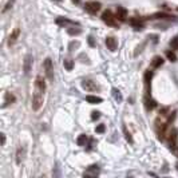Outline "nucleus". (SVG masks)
I'll return each mask as SVG.
<instances>
[{
  "label": "nucleus",
  "instance_id": "5",
  "mask_svg": "<svg viewBox=\"0 0 178 178\" xmlns=\"http://www.w3.org/2000/svg\"><path fill=\"white\" fill-rule=\"evenodd\" d=\"M43 67H44V70H46V75H47V78H48L50 80H52L54 79V67H52V60L51 58H47L44 60V63H43Z\"/></svg>",
  "mask_w": 178,
  "mask_h": 178
},
{
  "label": "nucleus",
  "instance_id": "16",
  "mask_svg": "<svg viewBox=\"0 0 178 178\" xmlns=\"http://www.w3.org/2000/svg\"><path fill=\"white\" fill-rule=\"evenodd\" d=\"M153 18L154 19H173L174 16L169 15V13H165V12H158V13H154Z\"/></svg>",
  "mask_w": 178,
  "mask_h": 178
},
{
  "label": "nucleus",
  "instance_id": "27",
  "mask_svg": "<svg viewBox=\"0 0 178 178\" xmlns=\"http://www.w3.org/2000/svg\"><path fill=\"white\" fill-rule=\"evenodd\" d=\"M95 131H96V133H103V131H105V125L96 126V127H95Z\"/></svg>",
  "mask_w": 178,
  "mask_h": 178
},
{
  "label": "nucleus",
  "instance_id": "3",
  "mask_svg": "<svg viewBox=\"0 0 178 178\" xmlns=\"http://www.w3.org/2000/svg\"><path fill=\"white\" fill-rule=\"evenodd\" d=\"M82 87L86 90V91H90V92H92V91H99L100 90V87L96 85L94 80H90V79H85L82 82Z\"/></svg>",
  "mask_w": 178,
  "mask_h": 178
},
{
  "label": "nucleus",
  "instance_id": "7",
  "mask_svg": "<svg viewBox=\"0 0 178 178\" xmlns=\"http://www.w3.org/2000/svg\"><path fill=\"white\" fill-rule=\"evenodd\" d=\"M117 19L119 20V22H125L126 18H127V11L126 8H123V7H117V13H115Z\"/></svg>",
  "mask_w": 178,
  "mask_h": 178
},
{
  "label": "nucleus",
  "instance_id": "17",
  "mask_svg": "<svg viewBox=\"0 0 178 178\" xmlns=\"http://www.w3.org/2000/svg\"><path fill=\"white\" fill-rule=\"evenodd\" d=\"M15 96L12 95L11 92H7L5 95H4V106H7V105H9V103H13L15 102Z\"/></svg>",
  "mask_w": 178,
  "mask_h": 178
},
{
  "label": "nucleus",
  "instance_id": "29",
  "mask_svg": "<svg viewBox=\"0 0 178 178\" xmlns=\"http://www.w3.org/2000/svg\"><path fill=\"white\" fill-rule=\"evenodd\" d=\"M5 143V134H2V145Z\"/></svg>",
  "mask_w": 178,
  "mask_h": 178
},
{
  "label": "nucleus",
  "instance_id": "23",
  "mask_svg": "<svg viewBox=\"0 0 178 178\" xmlns=\"http://www.w3.org/2000/svg\"><path fill=\"white\" fill-rule=\"evenodd\" d=\"M67 32H68V33H70V35H79V33H80V32H82V31H80V28H76V30L68 28V30H67Z\"/></svg>",
  "mask_w": 178,
  "mask_h": 178
},
{
  "label": "nucleus",
  "instance_id": "26",
  "mask_svg": "<svg viewBox=\"0 0 178 178\" xmlns=\"http://www.w3.org/2000/svg\"><path fill=\"white\" fill-rule=\"evenodd\" d=\"M99 117H100V113H99V111H92V113H91V119H92V120L98 119Z\"/></svg>",
  "mask_w": 178,
  "mask_h": 178
},
{
  "label": "nucleus",
  "instance_id": "6",
  "mask_svg": "<svg viewBox=\"0 0 178 178\" xmlns=\"http://www.w3.org/2000/svg\"><path fill=\"white\" fill-rule=\"evenodd\" d=\"M106 46H107V48H109L111 52L117 51V47H118L117 39L114 38V36H107V38H106Z\"/></svg>",
  "mask_w": 178,
  "mask_h": 178
},
{
  "label": "nucleus",
  "instance_id": "14",
  "mask_svg": "<svg viewBox=\"0 0 178 178\" xmlns=\"http://www.w3.org/2000/svg\"><path fill=\"white\" fill-rule=\"evenodd\" d=\"M163 65V59L161 58V56H154L153 60H152V67L153 68H158Z\"/></svg>",
  "mask_w": 178,
  "mask_h": 178
},
{
  "label": "nucleus",
  "instance_id": "18",
  "mask_svg": "<svg viewBox=\"0 0 178 178\" xmlns=\"http://www.w3.org/2000/svg\"><path fill=\"white\" fill-rule=\"evenodd\" d=\"M87 142V135L86 134H80V137L78 138V141H76V143H78L79 146H85Z\"/></svg>",
  "mask_w": 178,
  "mask_h": 178
},
{
  "label": "nucleus",
  "instance_id": "4",
  "mask_svg": "<svg viewBox=\"0 0 178 178\" xmlns=\"http://www.w3.org/2000/svg\"><path fill=\"white\" fill-rule=\"evenodd\" d=\"M85 9L89 13H91V15H95L96 12L100 9V3L99 2H87L86 4H85Z\"/></svg>",
  "mask_w": 178,
  "mask_h": 178
},
{
  "label": "nucleus",
  "instance_id": "30",
  "mask_svg": "<svg viewBox=\"0 0 178 178\" xmlns=\"http://www.w3.org/2000/svg\"><path fill=\"white\" fill-rule=\"evenodd\" d=\"M72 2H75V3H79V0H72Z\"/></svg>",
  "mask_w": 178,
  "mask_h": 178
},
{
  "label": "nucleus",
  "instance_id": "24",
  "mask_svg": "<svg viewBox=\"0 0 178 178\" xmlns=\"http://www.w3.org/2000/svg\"><path fill=\"white\" fill-rule=\"evenodd\" d=\"M13 2H15V0H9V2L5 4V7H4V8H3V11H2V12L4 13L5 11H8V9H9V8H11V7L13 5Z\"/></svg>",
  "mask_w": 178,
  "mask_h": 178
},
{
  "label": "nucleus",
  "instance_id": "11",
  "mask_svg": "<svg viewBox=\"0 0 178 178\" xmlns=\"http://www.w3.org/2000/svg\"><path fill=\"white\" fill-rule=\"evenodd\" d=\"M130 24H131L135 30H142L143 28V20L139 18H133V19H130Z\"/></svg>",
  "mask_w": 178,
  "mask_h": 178
},
{
  "label": "nucleus",
  "instance_id": "28",
  "mask_svg": "<svg viewBox=\"0 0 178 178\" xmlns=\"http://www.w3.org/2000/svg\"><path fill=\"white\" fill-rule=\"evenodd\" d=\"M89 43H90V46H94V38L92 36H90L89 38Z\"/></svg>",
  "mask_w": 178,
  "mask_h": 178
},
{
  "label": "nucleus",
  "instance_id": "9",
  "mask_svg": "<svg viewBox=\"0 0 178 178\" xmlns=\"http://www.w3.org/2000/svg\"><path fill=\"white\" fill-rule=\"evenodd\" d=\"M153 78V71L147 70L143 75V80H145V86H146V94H149V87H150V80Z\"/></svg>",
  "mask_w": 178,
  "mask_h": 178
},
{
  "label": "nucleus",
  "instance_id": "15",
  "mask_svg": "<svg viewBox=\"0 0 178 178\" xmlns=\"http://www.w3.org/2000/svg\"><path fill=\"white\" fill-rule=\"evenodd\" d=\"M86 100L89 103H91V105H96V103L102 102V98H99V96H95V95H87L86 96Z\"/></svg>",
  "mask_w": 178,
  "mask_h": 178
},
{
  "label": "nucleus",
  "instance_id": "31",
  "mask_svg": "<svg viewBox=\"0 0 178 178\" xmlns=\"http://www.w3.org/2000/svg\"><path fill=\"white\" fill-rule=\"evenodd\" d=\"M177 9H178V8H177Z\"/></svg>",
  "mask_w": 178,
  "mask_h": 178
},
{
  "label": "nucleus",
  "instance_id": "12",
  "mask_svg": "<svg viewBox=\"0 0 178 178\" xmlns=\"http://www.w3.org/2000/svg\"><path fill=\"white\" fill-rule=\"evenodd\" d=\"M19 35H20V30H19V28L13 30L12 33H11V35H9V38H8V46H12L13 43H15L16 40H18Z\"/></svg>",
  "mask_w": 178,
  "mask_h": 178
},
{
  "label": "nucleus",
  "instance_id": "10",
  "mask_svg": "<svg viewBox=\"0 0 178 178\" xmlns=\"http://www.w3.org/2000/svg\"><path fill=\"white\" fill-rule=\"evenodd\" d=\"M31 66H32V55H27L24 58V67H23V70H24V74H28L30 70H31Z\"/></svg>",
  "mask_w": 178,
  "mask_h": 178
},
{
  "label": "nucleus",
  "instance_id": "20",
  "mask_svg": "<svg viewBox=\"0 0 178 178\" xmlns=\"http://www.w3.org/2000/svg\"><path fill=\"white\" fill-rule=\"evenodd\" d=\"M170 46H172L173 50H177L178 51V36H176V38H173L170 40Z\"/></svg>",
  "mask_w": 178,
  "mask_h": 178
},
{
  "label": "nucleus",
  "instance_id": "25",
  "mask_svg": "<svg viewBox=\"0 0 178 178\" xmlns=\"http://www.w3.org/2000/svg\"><path fill=\"white\" fill-rule=\"evenodd\" d=\"M123 131H125V135H126V139L129 141V142H133V138H131V134H130L129 131H127L126 127H123Z\"/></svg>",
  "mask_w": 178,
  "mask_h": 178
},
{
  "label": "nucleus",
  "instance_id": "8",
  "mask_svg": "<svg viewBox=\"0 0 178 178\" xmlns=\"http://www.w3.org/2000/svg\"><path fill=\"white\" fill-rule=\"evenodd\" d=\"M155 106H157V102L150 98L149 94H147V95L145 96V109L147 110V111H150V110H153Z\"/></svg>",
  "mask_w": 178,
  "mask_h": 178
},
{
  "label": "nucleus",
  "instance_id": "13",
  "mask_svg": "<svg viewBox=\"0 0 178 178\" xmlns=\"http://www.w3.org/2000/svg\"><path fill=\"white\" fill-rule=\"evenodd\" d=\"M24 155H26V149L24 147H19L18 149V153H16V163L20 165L24 159Z\"/></svg>",
  "mask_w": 178,
  "mask_h": 178
},
{
  "label": "nucleus",
  "instance_id": "19",
  "mask_svg": "<svg viewBox=\"0 0 178 178\" xmlns=\"http://www.w3.org/2000/svg\"><path fill=\"white\" fill-rule=\"evenodd\" d=\"M166 58L170 60V62H177V55L176 52L173 51H166Z\"/></svg>",
  "mask_w": 178,
  "mask_h": 178
},
{
  "label": "nucleus",
  "instance_id": "21",
  "mask_svg": "<svg viewBox=\"0 0 178 178\" xmlns=\"http://www.w3.org/2000/svg\"><path fill=\"white\" fill-rule=\"evenodd\" d=\"M72 66H74V63H72L71 59H66L65 60V67L68 70V71H71V70H72Z\"/></svg>",
  "mask_w": 178,
  "mask_h": 178
},
{
  "label": "nucleus",
  "instance_id": "1",
  "mask_svg": "<svg viewBox=\"0 0 178 178\" xmlns=\"http://www.w3.org/2000/svg\"><path fill=\"white\" fill-rule=\"evenodd\" d=\"M44 92H46V80L42 75H38L35 79V90L32 95V110L39 111L44 102Z\"/></svg>",
  "mask_w": 178,
  "mask_h": 178
},
{
  "label": "nucleus",
  "instance_id": "2",
  "mask_svg": "<svg viewBox=\"0 0 178 178\" xmlns=\"http://www.w3.org/2000/svg\"><path fill=\"white\" fill-rule=\"evenodd\" d=\"M102 20L106 23L107 26H111V27L117 26V16L114 15L110 9H106V11L102 13Z\"/></svg>",
  "mask_w": 178,
  "mask_h": 178
},
{
  "label": "nucleus",
  "instance_id": "22",
  "mask_svg": "<svg viewBox=\"0 0 178 178\" xmlns=\"http://www.w3.org/2000/svg\"><path fill=\"white\" fill-rule=\"evenodd\" d=\"M113 92H114V98H115L117 100H118V102H122V95H120L119 90L114 89V90H113Z\"/></svg>",
  "mask_w": 178,
  "mask_h": 178
}]
</instances>
